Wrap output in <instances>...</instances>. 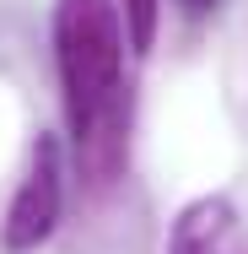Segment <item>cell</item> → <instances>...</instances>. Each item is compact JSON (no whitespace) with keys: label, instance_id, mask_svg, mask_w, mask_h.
Instances as JSON below:
<instances>
[{"label":"cell","instance_id":"cell-2","mask_svg":"<svg viewBox=\"0 0 248 254\" xmlns=\"http://www.w3.org/2000/svg\"><path fill=\"white\" fill-rule=\"evenodd\" d=\"M59 205H65V168H59V146L54 135H38V146L27 157V173L11 195L5 211V227H0V249L5 254H33L59 222Z\"/></svg>","mask_w":248,"mask_h":254},{"label":"cell","instance_id":"cell-4","mask_svg":"<svg viewBox=\"0 0 248 254\" xmlns=\"http://www.w3.org/2000/svg\"><path fill=\"white\" fill-rule=\"evenodd\" d=\"M156 11H162V0H119V16H124V27H130V49H151V38H156Z\"/></svg>","mask_w":248,"mask_h":254},{"label":"cell","instance_id":"cell-3","mask_svg":"<svg viewBox=\"0 0 248 254\" xmlns=\"http://www.w3.org/2000/svg\"><path fill=\"white\" fill-rule=\"evenodd\" d=\"M167 254H243L238 238V211L227 195H199L178 211L173 233H167Z\"/></svg>","mask_w":248,"mask_h":254},{"label":"cell","instance_id":"cell-5","mask_svg":"<svg viewBox=\"0 0 248 254\" xmlns=\"http://www.w3.org/2000/svg\"><path fill=\"white\" fill-rule=\"evenodd\" d=\"M173 5H184V11H189V16H205V11H216V5H221V0H173Z\"/></svg>","mask_w":248,"mask_h":254},{"label":"cell","instance_id":"cell-1","mask_svg":"<svg viewBox=\"0 0 248 254\" xmlns=\"http://www.w3.org/2000/svg\"><path fill=\"white\" fill-rule=\"evenodd\" d=\"M54 60L76 157L92 184H113L130 146V92H124V16L113 0H59L54 5Z\"/></svg>","mask_w":248,"mask_h":254}]
</instances>
